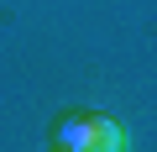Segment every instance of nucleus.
<instances>
[{"instance_id":"f03ea898","label":"nucleus","mask_w":157,"mask_h":152,"mask_svg":"<svg viewBox=\"0 0 157 152\" xmlns=\"http://www.w3.org/2000/svg\"><path fill=\"white\" fill-rule=\"evenodd\" d=\"M58 152H89V121L84 115H63L58 121Z\"/></svg>"},{"instance_id":"f257e3e1","label":"nucleus","mask_w":157,"mask_h":152,"mask_svg":"<svg viewBox=\"0 0 157 152\" xmlns=\"http://www.w3.org/2000/svg\"><path fill=\"white\" fill-rule=\"evenodd\" d=\"M89 121V152H126V131L110 115H84Z\"/></svg>"}]
</instances>
